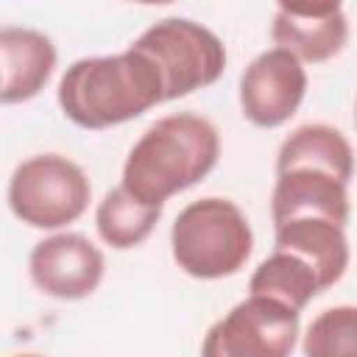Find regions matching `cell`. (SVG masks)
Segmentation results:
<instances>
[{
    "mask_svg": "<svg viewBox=\"0 0 357 357\" xmlns=\"http://www.w3.org/2000/svg\"><path fill=\"white\" fill-rule=\"evenodd\" d=\"M56 100L78 128L103 131L165 103V84L156 64L128 45L123 53L73 61L59 78Z\"/></svg>",
    "mask_w": 357,
    "mask_h": 357,
    "instance_id": "6da1fadb",
    "label": "cell"
},
{
    "mask_svg": "<svg viewBox=\"0 0 357 357\" xmlns=\"http://www.w3.org/2000/svg\"><path fill=\"white\" fill-rule=\"evenodd\" d=\"M220 159V131L195 112L153 120L131 145L120 184L145 204L165 206L167 198L204 181Z\"/></svg>",
    "mask_w": 357,
    "mask_h": 357,
    "instance_id": "7a4b0ae2",
    "label": "cell"
},
{
    "mask_svg": "<svg viewBox=\"0 0 357 357\" xmlns=\"http://www.w3.org/2000/svg\"><path fill=\"white\" fill-rule=\"evenodd\" d=\"M254 251L248 215L220 195L190 201L170 226V254L181 273L218 282L240 273Z\"/></svg>",
    "mask_w": 357,
    "mask_h": 357,
    "instance_id": "3957f363",
    "label": "cell"
},
{
    "mask_svg": "<svg viewBox=\"0 0 357 357\" xmlns=\"http://www.w3.org/2000/svg\"><path fill=\"white\" fill-rule=\"evenodd\" d=\"M6 201L20 223L56 231L89 209L92 184L86 170L70 156L33 153L11 170Z\"/></svg>",
    "mask_w": 357,
    "mask_h": 357,
    "instance_id": "277c9868",
    "label": "cell"
},
{
    "mask_svg": "<svg viewBox=\"0 0 357 357\" xmlns=\"http://www.w3.org/2000/svg\"><path fill=\"white\" fill-rule=\"evenodd\" d=\"M139 53H145L165 84V100L187 98L198 89L212 86L226 73V45L223 39L187 17H165L148 25L134 42Z\"/></svg>",
    "mask_w": 357,
    "mask_h": 357,
    "instance_id": "5b68a950",
    "label": "cell"
},
{
    "mask_svg": "<svg viewBox=\"0 0 357 357\" xmlns=\"http://www.w3.org/2000/svg\"><path fill=\"white\" fill-rule=\"evenodd\" d=\"M301 335V312L248 293L220 315L201 340V357H290Z\"/></svg>",
    "mask_w": 357,
    "mask_h": 357,
    "instance_id": "8992f818",
    "label": "cell"
},
{
    "mask_svg": "<svg viewBox=\"0 0 357 357\" xmlns=\"http://www.w3.org/2000/svg\"><path fill=\"white\" fill-rule=\"evenodd\" d=\"M304 95H307V70L293 53L282 47L262 50L240 73V84H237L240 112L257 128L284 126L298 112Z\"/></svg>",
    "mask_w": 357,
    "mask_h": 357,
    "instance_id": "52a82bcc",
    "label": "cell"
},
{
    "mask_svg": "<svg viewBox=\"0 0 357 357\" xmlns=\"http://www.w3.org/2000/svg\"><path fill=\"white\" fill-rule=\"evenodd\" d=\"M28 276L47 298L81 301L100 287L106 276V257L86 234L56 231L31 248Z\"/></svg>",
    "mask_w": 357,
    "mask_h": 357,
    "instance_id": "ba28073f",
    "label": "cell"
},
{
    "mask_svg": "<svg viewBox=\"0 0 357 357\" xmlns=\"http://www.w3.org/2000/svg\"><path fill=\"white\" fill-rule=\"evenodd\" d=\"M351 198L349 181L321 165H276V181L271 190L273 226L293 218H326L340 226L349 223Z\"/></svg>",
    "mask_w": 357,
    "mask_h": 357,
    "instance_id": "9c48e42d",
    "label": "cell"
},
{
    "mask_svg": "<svg viewBox=\"0 0 357 357\" xmlns=\"http://www.w3.org/2000/svg\"><path fill=\"white\" fill-rule=\"evenodd\" d=\"M276 47L293 53L301 64H324L343 53L349 42V17L340 3L321 6H276L271 22Z\"/></svg>",
    "mask_w": 357,
    "mask_h": 357,
    "instance_id": "30bf717a",
    "label": "cell"
},
{
    "mask_svg": "<svg viewBox=\"0 0 357 357\" xmlns=\"http://www.w3.org/2000/svg\"><path fill=\"white\" fill-rule=\"evenodd\" d=\"M56 45L28 25L0 28V103L14 106L36 98L56 73Z\"/></svg>",
    "mask_w": 357,
    "mask_h": 357,
    "instance_id": "8fae6325",
    "label": "cell"
},
{
    "mask_svg": "<svg viewBox=\"0 0 357 357\" xmlns=\"http://www.w3.org/2000/svg\"><path fill=\"white\" fill-rule=\"evenodd\" d=\"M273 248L304 257L321 276L324 290L335 287L346 276L351 259L346 226L326 218H293L273 226Z\"/></svg>",
    "mask_w": 357,
    "mask_h": 357,
    "instance_id": "7c38bea8",
    "label": "cell"
},
{
    "mask_svg": "<svg viewBox=\"0 0 357 357\" xmlns=\"http://www.w3.org/2000/svg\"><path fill=\"white\" fill-rule=\"evenodd\" d=\"M162 209L165 206L145 204L137 195H131L123 184H117L106 190V195L98 201L95 209L98 237L114 251L137 248L151 237V231L162 220Z\"/></svg>",
    "mask_w": 357,
    "mask_h": 357,
    "instance_id": "4fadbf2b",
    "label": "cell"
},
{
    "mask_svg": "<svg viewBox=\"0 0 357 357\" xmlns=\"http://www.w3.org/2000/svg\"><path fill=\"white\" fill-rule=\"evenodd\" d=\"M248 293L254 296H271L293 310H304L315 296L324 293L321 276L315 273V268L284 248H273L251 273L248 279Z\"/></svg>",
    "mask_w": 357,
    "mask_h": 357,
    "instance_id": "5bb4252c",
    "label": "cell"
},
{
    "mask_svg": "<svg viewBox=\"0 0 357 357\" xmlns=\"http://www.w3.org/2000/svg\"><path fill=\"white\" fill-rule=\"evenodd\" d=\"M296 162H310L335 170L346 181L354 176V151L351 142L337 131L335 126L326 123H304L293 128L279 151H276V165H296Z\"/></svg>",
    "mask_w": 357,
    "mask_h": 357,
    "instance_id": "9a60e30c",
    "label": "cell"
},
{
    "mask_svg": "<svg viewBox=\"0 0 357 357\" xmlns=\"http://www.w3.org/2000/svg\"><path fill=\"white\" fill-rule=\"evenodd\" d=\"M304 357H357V304L321 310L301 335Z\"/></svg>",
    "mask_w": 357,
    "mask_h": 357,
    "instance_id": "2e32d148",
    "label": "cell"
},
{
    "mask_svg": "<svg viewBox=\"0 0 357 357\" xmlns=\"http://www.w3.org/2000/svg\"><path fill=\"white\" fill-rule=\"evenodd\" d=\"M14 357H45V354H33V351H22V354H14Z\"/></svg>",
    "mask_w": 357,
    "mask_h": 357,
    "instance_id": "e0dca14e",
    "label": "cell"
},
{
    "mask_svg": "<svg viewBox=\"0 0 357 357\" xmlns=\"http://www.w3.org/2000/svg\"><path fill=\"white\" fill-rule=\"evenodd\" d=\"M354 123H357V103H354Z\"/></svg>",
    "mask_w": 357,
    "mask_h": 357,
    "instance_id": "ac0fdd59",
    "label": "cell"
}]
</instances>
